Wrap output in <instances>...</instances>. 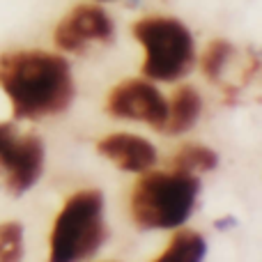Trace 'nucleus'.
<instances>
[{"instance_id": "nucleus-7", "label": "nucleus", "mask_w": 262, "mask_h": 262, "mask_svg": "<svg viewBox=\"0 0 262 262\" xmlns=\"http://www.w3.org/2000/svg\"><path fill=\"white\" fill-rule=\"evenodd\" d=\"M113 23L104 9L81 5L72 9V14L64 16L55 28V44L64 51H81L90 41H101V44L113 41Z\"/></svg>"}, {"instance_id": "nucleus-10", "label": "nucleus", "mask_w": 262, "mask_h": 262, "mask_svg": "<svg viewBox=\"0 0 262 262\" xmlns=\"http://www.w3.org/2000/svg\"><path fill=\"white\" fill-rule=\"evenodd\" d=\"M207 255V244L193 230H182L172 237L166 253L159 258V262H198Z\"/></svg>"}, {"instance_id": "nucleus-4", "label": "nucleus", "mask_w": 262, "mask_h": 262, "mask_svg": "<svg viewBox=\"0 0 262 262\" xmlns=\"http://www.w3.org/2000/svg\"><path fill=\"white\" fill-rule=\"evenodd\" d=\"M134 35L145 49V76L157 81H175L193 64V37L186 26L175 18H143L134 26Z\"/></svg>"}, {"instance_id": "nucleus-2", "label": "nucleus", "mask_w": 262, "mask_h": 262, "mask_svg": "<svg viewBox=\"0 0 262 262\" xmlns=\"http://www.w3.org/2000/svg\"><path fill=\"white\" fill-rule=\"evenodd\" d=\"M200 191L193 172H149L136 184L131 193V216L140 230L177 228L193 212Z\"/></svg>"}, {"instance_id": "nucleus-12", "label": "nucleus", "mask_w": 262, "mask_h": 262, "mask_svg": "<svg viewBox=\"0 0 262 262\" xmlns=\"http://www.w3.org/2000/svg\"><path fill=\"white\" fill-rule=\"evenodd\" d=\"M23 258V228L18 223H0V262Z\"/></svg>"}, {"instance_id": "nucleus-3", "label": "nucleus", "mask_w": 262, "mask_h": 262, "mask_svg": "<svg viewBox=\"0 0 262 262\" xmlns=\"http://www.w3.org/2000/svg\"><path fill=\"white\" fill-rule=\"evenodd\" d=\"M104 198L99 191L72 195L58 214L51 235V260H85L104 244Z\"/></svg>"}, {"instance_id": "nucleus-8", "label": "nucleus", "mask_w": 262, "mask_h": 262, "mask_svg": "<svg viewBox=\"0 0 262 262\" xmlns=\"http://www.w3.org/2000/svg\"><path fill=\"white\" fill-rule=\"evenodd\" d=\"M97 149H99V154H104L106 159H111L115 166L127 172H143L147 168H152L154 161H157V149L152 147V143L131 134L106 136L104 140H99Z\"/></svg>"}, {"instance_id": "nucleus-5", "label": "nucleus", "mask_w": 262, "mask_h": 262, "mask_svg": "<svg viewBox=\"0 0 262 262\" xmlns=\"http://www.w3.org/2000/svg\"><path fill=\"white\" fill-rule=\"evenodd\" d=\"M44 145L37 136H16L12 124H0V175L9 193L21 195L39 180Z\"/></svg>"}, {"instance_id": "nucleus-11", "label": "nucleus", "mask_w": 262, "mask_h": 262, "mask_svg": "<svg viewBox=\"0 0 262 262\" xmlns=\"http://www.w3.org/2000/svg\"><path fill=\"white\" fill-rule=\"evenodd\" d=\"M216 152L203 145H186L177 152L175 157V168L177 170H186V172H205L212 170L216 166Z\"/></svg>"}, {"instance_id": "nucleus-13", "label": "nucleus", "mask_w": 262, "mask_h": 262, "mask_svg": "<svg viewBox=\"0 0 262 262\" xmlns=\"http://www.w3.org/2000/svg\"><path fill=\"white\" fill-rule=\"evenodd\" d=\"M228 55H230V44H228L226 39L212 41L209 49H207V53H205V58H203L205 76L212 78V81H219V74H221V69L226 67Z\"/></svg>"}, {"instance_id": "nucleus-1", "label": "nucleus", "mask_w": 262, "mask_h": 262, "mask_svg": "<svg viewBox=\"0 0 262 262\" xmlns=\"http://www.w3.org/2000/svg\"><path fill=\"white\" fill-rule=\"evenodd\" d=\"M0 88L18 120L55 115L72 104L74 81L64 58L44 51H14L0 55Z\"/></svg>"}, {"instance_id": "nucleus-9", "label": "nucleus", "mask_w": 262, "mask_h": 262, "mask_svg": "<svg viewBox=\"0 0 262 262\" xmlns=\"http://www.w3.org/2000/svg\"><path fill=\"white\" fill-rule=\"evenodd\" d=\"M200 115V97L193 88H182L175 92L170 104V113L166 118V131L168 134H182L191 129Z\"/></svg>"}, {"instance_id": "nucleus-14", "label": "nucleus", "mask_w": 262, "mask_h": 262, "mask_svg": "<svg viewBox=\"0 0 262 262\" xmlns=\"http://www.w3.org/2000/svg\"><path fill=\"white\" fill-rule=\"evenodd\" d=\"M235 226V219H226V221H216V228H230Z\"/></svg>"}, {"instance_id": "nucleus-6", "label": "nucleus", "mask_w": 262, "mask_h": 262, "mask_svg": "<svg viewBox=\"0 0 262 262\" xmlns=\"http://www.w3.org/2000/svg\"><path fill=\"white\" fill-rule=\"evenodd\" d=\"M108 113L115 118L140 120L161 129L168 118V106L157 88L143 81H127L118 85L108 97Z\"/></svg>"}]
</instances>
